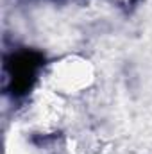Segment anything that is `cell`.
<instances>
[{"mask_svg":"<svg viewBox=\"0 0 152 154\" xmlns=\"http://www.w3.org/2000/svg\"><path fill=\"white\" fill-rule=\"evenodd\" d=\"M45 81L57 95H77L93 84L95 68L86 57L65 56L47 66Z\"/></svg>","mask_w":152,"mask_h":154,"instance_id":"obj_1","label":"cell"},{"mask_svg":"<svg viewBox=\"0 0 152 154\" xmlns=\"http://www.w3.org/2000/svg\"><path fill=\"white\" fill-rule=\"evenodd\" d=\"M5 154H38L31 145L23 143V142H14L11 147H7Z\"/></svg>","mask_w":152,"mask_h":154,"instance_id":"obj_2","label":"cell"}]
</instances>
